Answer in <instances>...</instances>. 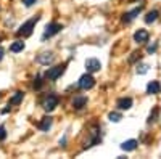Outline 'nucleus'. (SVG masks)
<instances>
[{
  "mask_svg": "<svg viewBox=\"0 0 161 159\" xmlns=\"http://www.w3.org/2000/svg\"><path fill=\"white\" fill-rule=\"evenodd\" d=\"M77 85H79V88H82V90H89V88H92L93 85H95V79L92 77L90 72H87L84 76H80Z\"/></svg>",
  "mask_w": 161,
  "mask_h": 159,
  "instance_id": "nucleus-4",
  "label": "nucleus"
},
{
  "mask_svg": "<svg viewBox=\"0 0 161 159\" xmlns=\"http://www.w3.org/2000/svg\"><path fill=\"white\" fill-rule=\"evenodd\" d=\"M156 47H158V44H156V42H153L152 45L147 47V51H148V53H155V51H156Z\"/></svg>",
  "mask_w": 161,
  "mask_h": 159,
  "instance_id": "nucleus-21",
  "label": "nucleus"
},
{
  "mask_svg": "<svg viewBox=\"0 0 161 159\" xmlns=\"http://www.w3.org/2000/svg\"><path fill=\"white\" fill-rule=\"evenodd\" d=\"M142 11V7H137V8H134L132 11H129V13H126V15L123 16V21L124 23H130L134 18H136L137 15H139V13Z\"/></svg>",
  "mask_w": 161,
  "mask_h": 159,
  "instance_id": "nucleus-10",
  "label": "nucleus"
},
{
  "mask_svg": "<svg viewBox=\"0 0 161 159\" xmlns=\"http://www.w3.org/2000/svg\"><path fill=\"white\" fill-rule=\"evenodd\" d=\"M64 72V64L61 66H53V68H50L47 72H45V79L47 81H57V79Z\"/></svg>",
  "mask_w": 161,
  "mask_h": 159,
  "instance_id": "nucleus-5",
  "label": "nucleus"
},
{
  "mask_svg": "<svg viewBox=\"0 0 161 159\" xmlns=\"http://www.w3.org/2000/svg\"><path fill=\"white\" fill-rule=\"evenodd\" d=\"M21 2H23V3L26 5V7H32V5H34V3L37 2V0H21Z\"/></svg>",
  "mask_w": 161,
  "mask_h": 159,
  "instance_id": "nucleus-23",
  "label": "nucleus"
},
{
  "mask_svg": "<svg viewBox=\"0 0 161 159\" xmlns=\"http://www.w3.org/2000/svg\"><path fill=\"white\" fill-rule=\"evenodd\" d=\"M61 29H63V26L58 24V23H50V24H47V28H45V31H44V34H42V40H47V39L53 37L55 34H58Z\"/></svg>",
  "mask_w": 161,
  "mask_h": 159,
  "instance_id": "nucleus-2",
  "label": "nucleus"
},
{
  "mask_svg": "<svg viewBox=\"0 0 161 159\" xmlns=\"http://www.w3.org/2000/svg\"><path fill=\"white\" fill-rule=\"evenodd\" d=\"M53 53L52 51H45V53H40V55H37V58H36V61L39 63V64H50L52 61H53Z\"/></svg>",
  "mask_w": 161,
  "mask_h": 159,
  "instance_id": "nucleus-7",
  "label": "nucleus"
},
{
  "mask_svg": "<svg viewBox=\"0 0 161 159\" xmlns=\"http://www.w3.org/2000/svg\"><path fill=\"white\" fill-rule=\"evenodd\" d=\"M86 104H87V98L86 97H76L73 100V108L74 109H82Z\"/></svg>",
  "mask_w": 161,
  "mask_h": 159,
  "instance_id": "nucleus-11",
  "label": "nucleus"
},
{
  "mask_svg": "<svg viewBox=\"0 0 161 159\" xmlns=\"http://www.w3.org/2000/svg\"><path fill=\"white\" fill-rule=\"evenodd\" d=\"M42 84H44L42 77H40V76H37V77L34 79V84H32V85H34V88H37V90H39L40 87H42Z\"/></svg>",
  "mask_w": 161,
  "mask_h": 159,
  "instance_id": "nucleus-19",
  "label": "nucleus"
},
{
  "mask_svg": "<svg viewBox=\"0 0 161 159\" xmlns=\"http://www.w3.org/2000/svg\"><path fill=\"white\" fill-rule=\"evenodd\" d=\"M161 92V84L158 81H152L148 85H147V93H150V95H158Z\"/></svg>",
  "mask_w": 161,
  "mask_h": 159,
  "instance_id": "nucleus-9",
  "label": "nucleus"
},
{
  "mask_svg": "<svg viewBox=\"0 0 161 159\" xmlns=\"http://www.w3.org/2000/svg\"><path fill=\"white\" fill-rule=\"evenodd\" d=\"M0 40H2V37H0Z\"/></svg>",
  "mask_w": 161,
  "mask_h": 159,
  "instance_id": "nucleus-26",
  "label": "nucleus"
},
{
  "mask_svg": "<svg viewBox=\"0 0 161 159\" xmlns=\"http://www.w3.org/2000/svg\"><path fill=\"white\" fill-rule=\"evenodd\" d=\"M158 116V108H155V111H153V114H150V117H148V122H153V121H156V117Z\"/></svg>",
  "mask_w": 161,
  "mask_h": 159,
  "instance_id": "nucleus-22",
  "label": "nucleus"
},
{
  "mask_svg": "<svg viewBox=\"0 0 161 159\" xmlns=\"http://www.w3.org/2000/svg\"><path fill=\"white\" fill-rule=\"evenodd\" d=\"M108 117H110L111 122H119V121H121V114H119V113H110Z\"/></svg>",
  "mask_w": 161,
  "mask_h": 159,
  "instance_id": "nucleus-18",
  "label": "nucleus"
},
{
  "mask_svg": "<svg viewBox=\"0 0 161 159\" xmlns=\"http://www.w3.org/2000/svg\"><path fill=\"white\" fill-rule=\"evenodd\" d=\"M2 58H3V48L0 47V61H2Z\"/></svg>",
  "mask_w": 161,
  "mask_h": 159,
  "instance_id": "nucleus-25",
  "label": "nucleus"
},
{
  "mask_svg": "<svg viewBox=\"0 0 161 159\" xmlns=\"http://www.w3.org/2000/svg\"><path fill=\"white\" fill-rule=\"evenodd\" d=\"M39 21V16H36V18H32V19H29V21H26L21 28L16 31V35H23V37H29L31 34H32V29H34V26H36V23Z\"/></svg>",
  "mask_w": 161,
  "mask_h": 159,
  "instance_id": "nucleus-1",
  "label": "nucleus"
},
{
  "mask_svg": "<svg viewBox=\"0 0 161 159\" xmlns=\"http://www.w3.org/2000/svg\"><path fill=\"white\" fill-rule=\"evenodd\" d=\"M52 122H53V119H52L50 116H45V117H42V121H40L39 129H40V130H44V132H47V130L52 127Z\"/></svg>",
  "mask_w": 161,
  "mask_h": 159,
  "instance_id": "nucleus-12",
  "label": "nucleus"
},
{
  "mask_svg": "<svg viewBox=\"0 0 161 159\" xmlns=\"http://www.w3.org/2000/svg\"><path fill=\"white\" fill-rule=\"evenodd\" d=\"M137 140H127V141H124L123 145H121V150H124V151H134L137 148Z\"/></svg>",
  "mask_w": 161,
  "mask_h": 159,
  "instance_id": "nucleus-14",
  "label": "nucleus"
},
{
  "mask_svg": "<svg viewBox=\"0 0 161 159\" xmlns=\"http://www.w3.org/2000/svg\"><path fill=\"white\" fill-rule=\"evenodd\" d=\"M24 48V42L23 40H16V42H13L11 45H10V51H13V53H18V51H21Z\"/></svg>",
  "mask_w": 161,
  "mask_h": 159,
  "instance_id": "nucleus-16",
  "label": "nucleus"
},
{
  "mask_svg": "<svg viewBox=\"0 0 161 159\" xmlns=\"http://www.w3.org/2000/svg\"><path fill=\"white\" fill-rule=\"evenodd\" d=\"M58 106V97L57 95H53V93H50L48 97H45V100L42 101V108L47 111V113H52L53 109H55Z\"/></svg>",
  "mask_w": 161,
  "mask_h": 159,
  "instance_id": "nucleus-3",
  "label": "nucleus"
},
{
  "mask_svg": "<svg viewBox=\"0 0 161 159\" xmlns=\"http://www.w3.org/2000/svg\"><path fill=\"white\" fill-rule=\"evenodd\" d=\"M86 69H87V72H97L102 69V63L97 58H90L86 61Z\"/></svg>",
  "mask_w": 161,
  "mask_h": 159,
  "instance_id": "nucleus-6",
  "label": "nucleus"
},
{
  "mask_svg": "<svg viewBox=\"0 0 161 159\" xmlns=\"http://www.w3.org/2000/svg\"><path fill=\"white\" fill-rule=\"evenodd\" d=\"M116 104H118L119 109H130V106H132V98H119Z\"/></svg>",
  "mask_w": 161,
  "mask_h": 159,
  "instance_id": "nucleus-13",
  "label": "nucleus"
},
{
  "mask_svg": "<svg viewBox=\"0 0 161 159\" xmlns=\"http://www.w3.org/2000/svg\"><path fill=\"white\" fill-rule=\"evenodd\" d=\"M148 32H147L145 29H139L136 34H134V40H136L137 44H145L147 40H148Z\"/></svg>",
  "mask_w": 161,
  "mask_h": 159,
  "instance_id": "nucleus-8",
  "label": "nucleus"
},
{
  "mask_svg": "<svg viewBox=\"0 0 161 159\" xmlns=\"http://www.w3.org/2000/svg\"><path fill=\"white\" fill-rule=\"evenodd\" d=\"M148 68H150L148 64H140V66H137V74H145L147 71H148Z\"/></svg>",
  "mask_w": 161,
  "mask_h": 159,
  "instance_id": "nucleus-20",
  "label": "nucleus"
},
{
  "mask_svg": "<svg viewBox=\"0 0 161 159\" xmlns=\"http://www.w3.org/2000/svg\"><path fill=\"white\" fill-rule=\"evenodd\" d=\"M158 15H159V13H158L156 10L148 11V13H147V16H145V23H147V24H152V23H155V21L158 19Z\"/></svg>",
  "mask_w": 161,
  "mask_h": 159,
  "instance_id": "nucleus-15",
  "label": "nucleus"
},
{
  "mask_svg": "<svg viewBox=\"0 0 161 159\" xmlns=\"http://www.w3.org/2000/svg\"><path fill=\"white\" fill-rule=\"evenodd\" d=\"M7 137V132H5V127L3 125H0V140H3Z\"/></svg>",
  "mask_w": 161,
  "mask_h": 159,
  "instance_id": "nucleus-24",
  "label": "nucleus"
},
{
  "mask_svg": "<svg viewBox=\"0 0 161 159\" xmlns=\"http://www.w3.org/2000/svg\"><path fill=\"white\" fill-rule=\"evenodd\" d=\"M23 98H24V93H23V92H16V93L13 95V98H10V103H8V104H18Z\"/></svg>",
  "mask_w": 161,
  "mask_h": 159,
  "instance_id": "nucleus-17",
  "label": "nucleus"
}]
</instances>
